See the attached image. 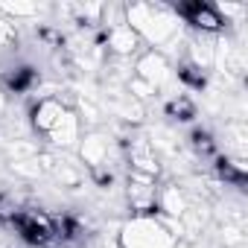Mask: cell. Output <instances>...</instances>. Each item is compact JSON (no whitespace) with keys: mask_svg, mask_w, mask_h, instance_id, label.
<instances>
[{"mask_svg":"<svg viewBox=\"0 0 248 248\" xmlns=\"http://www.w3.org/2000/svg\"><path fill=\"white\" fill-rule=\"evenodd\" d=\"M41 9L35 3H0V15H6V21H18V18H35Z\"/></svg>","mask_w":248,"mask_h":248,"instance_id":"e0dca14e","label":"cell"},{"mask_svg":"<svg viewBox=\"0 0 248 248\" xmlns=\"http://www.w3.org/2000/svg\"><path fill=\"white\" fill-rule=\"evenodd\" d=\"M158 178H149V175H140V172H132L129 170V184H126V196H129V204L138 216H152L155 210V202H158Z\"/></svg>","mask_w":248,"mask_h":248,"instance_id":"5b68a950","label":"cell"},{"mask_svg":"<svg viewBox=\"0 0 248 248\" xmlns=\"http://www.w3.org/2000/svg\"><path fill=\"white\" fill-rule=\"evenodd\" d=\"M129 167H132V172H140V175H149V178H158L161 175L158 152L152 149V143L146 138L132 140V146H129Z\"/></svg>","mask_w":248,"mask_h":248,"instance_id":"8fae6325","label":"cell"},{"mask_svg":"<svg viewBox=\"0 0 248 248\" xmlns=\"http://www.w3.org/2000/svg\"><path fill=\"white\" fill-rule=\"evenodd\" d=\"M85 172H88V170H85L82 164L64 161L62 155H56V164H53V170H50V175L56 178V184H59V187H64V190H76V187H82Z\"/></svg>","mask_w":248,"mask_h":248,"instance_id":"4fadbf2b","label":"cell"},{"mask_svg":"<svg viewBox=\"0 0 248 248\" xmlns=\"http://www.w3.org/2000/svg\"><path fill=\"white\" fill-rule=\"evenodd\" d=\"M21 213V207H18V202H15V196H9V193H0V219H12L15 222V216Z\"/></svg>","mask_w":248,"mask_h":248,"instance_id":"d6986e66","label":"cell"},{"mask_svg":"<svg viewBox=\"0 0 248 248\" xmlns=\"http://www.w3.org/2000/svg\"><path fill=\"white\" fill-rule=\"evenodd\" d=\"M181 222L158 219V216H135L117 233L120 248H178Z\"/></svg>","mask_w":248,"mask_h":248,"instance_id":"7a4b0ae2","label":"cell"},{"mask_svg":"<svg viewBox=\"0 0 248 248\" xmlns=\"http://www.w3.org/2000/svg\"><path fill=\"white\" fill-rule=\"evenodd\" d=\"M111 111L123 123H143V117H146V105L138 102V99H132L126 91H120V93L111 96Z\"/></svg>","mask_w":248,"mask_h":248,"instance_id":"5bb4252c","label":"cell"},{"mask_svg":"<svg viewBox=\"0 0 248 248\" xmlns=\"http://www.w3.org/2000/svg\"><path fill=\"white\" fill-rule=\"evenodd\" d=\"M123 21L152 50L175 44L181 32V18L175 15L172 6H164V3H126L123 6Z\"/></svg>","mask_w":248,"mask_h":248,"instance_id":"6da1fadb","label":"cell"},{"mask_svg":"<svg viewBox=\"0 0 248 248\" xmlns=\"http://www.w3.org/2000/svg\"><path fill=\"white\" fill-rule=\"evenodd\" d=\"M76 117H79V123L96 129L99 120H102V108L96 105L93 96H85V93H82V96H76Z\"/></svg>","mask_w":248,"mask_h":248,"instance_id":"2e32d148","label":"cell"},{"mask_svg":"<svg viewBox=\"0 0 248 248\" xmlns=\"http://www.w3.org/2000/svg\"><path fill=\"white\" fill-rule=\"evenodd\" d=\"M175 15L181 21H187L196 32H207V35H219L225 30V21L216 15V9L210 3H184L175 9Z\"/></svg>","mask_w":248,"mask_h":248,"instance_id":"8992f818","label":"cell"},{"mask_svg":"<svg viewBox=\"0 0 248 248\" xmlns=\"http://www.w3.org/2000/svg\"><path fill=\"white\" fill-rule=\"evenodd\" d=\"M155 207L164 213V219H172V222H181V216L190 210V196L184 193V187L181 184H164V187H158V202H155Z\"/></svg>","mask_w":248,"mask_h":248,"instance_id":"9c48e42d","label":"cell"},{"mask_svg":"<svg viewBox=\"0 0 248 248\" xmlns=\"http://www.w3.org/2000/svg\"><path fill=\"white\" fill-rule=\"evenodd\" d=\"M67 111V105L59 99V96H41L32 108H30V126L35 129V132H41V135H47L56 123H59V117Z\"/></svg>","mask_w":248,"mask_h":248,"instance_id":"30bf717a","label":"cell"},{"mask_svg":"<svg viewBox=\"0 0 248 248\" xmlns=\"http://www.w3.org/2000/svg\"><path fill=\"white\" fill-rule=\"evenodd\" d=\"M143 47V41L138 38V32L126 24H117L111 30H105V50L114 56V59H132L138 56Z\"/></svg>","mask_w":248,"mask_h":248,"instance_id":"ba28073f","label":"cell"},{"mask_svg":"<svg viewBox=\"0 0 248 248\" xmlns=\"http://www.w3.org/2000/svg\"><path fill=\"white\" fill-rule=\"evenodd\" d=\"M187 62H190L193 67H199L202 73L213 70V62H216V35L196 32V35L187 41Z\"/></svg>","mask_w":248,"mask_h":248,"instance_id":"7c38bea8","label":"cell"},{"mask_svg":"<svg viewBox=\"0 0 248 248\" xmlns=\"http://www.w3.org/2000/svg\"><path fill=\"white\" fill-rule=\"evenodd\" d=\"M12 172H15L18 178H27V181H32V178H41V175H44L35 158H21V161H12Z\"/></svg>","mask_w":248,"mask_h":248,"instance_id":"ac0fdd59","label":"cell"},{"mask_svg":"<svg viewBox=\"0 0 248 248\" xmlns=\"http://www.w3.org/2000/svg\"><path fill=\"white\" fill-rule=\"evenodd\" d=\"M210 248H225V245H210Z\"/></svg>","mask_w":248,"mask_h":248,"instance_id":"44dd1931","label":"cell"},{"mask_svg":"<svg viewBox=\"0 0 248 248\" xmlns=\"http://www.w3.org/2000/svg\"><path fill=\"white\" fill-rule=\"evenodd\" d=\"M132 76H138V79L149 82L155 91H161L172 79V67H170L167 53L164 50H152V47L143 50V53H138V59L132 64Z\"/></svg>","mask_w":248,"mask_h":248,"instance_id":"3957f363","label":"cell"},{"mask_svg":"<svg viewBox=\"0 0 248 248\" xmlns=\"http://www.w3.org/2000/svg\"><path fill=\"white\" fill-rule=\"evenodd\" d=\"M76 152H79V164L85 167V170H99V167H108V155H111V138L108 135H102L99 129H91V132H85L82 138H79V146H76Z\"/></svg>","mask_w":248,"mask_h":248,"instance_id":"277c9868","label":"cell"},{"mask_svg":"<svg viewBox=\"0 0 248 248\" xmlns=\"http://www.w3.org/2000/svg\"><path fill=\"white\" fill-rule=\"evenodd\" d=\"M167 117L175 120V123H190L196 117V102L187 96V93H175L170 102H167Z\"/></svg>","mask_w":248,"mask_h":248,"instance_id":"9a60e30c","label":"cell"},{"mask_svg":"<svg viewBox=\"0 0 248 248\" xmlns=\"http://www.w3.org/2000/svg\"><path fill=\"white\" fill-rule=\"evenodd\" d=\"M79 138H82V123H79V117H76L73 108H67V111L59 117L56 126L47 132L50 146H53V149H62V152L76 149V146H79Z\"/></svg>","mask_w":248,"mask_h":248,"instance_id":"52a82bcc","label":"cell"},{"mask_svg":"<svg viewBox=\"0 0 248 248\" xmlns=\"http://www.w3.org/2000/svg\"><path fill=\"white\" fill-rule=\"evenodd\" d=\"M3 108H6V96H3V91H0V114H3Z\"/></svg>","mask_w":248,"mask_h":248,"instance_id":"ffe728a7","label":"cell"}]
</instances>
